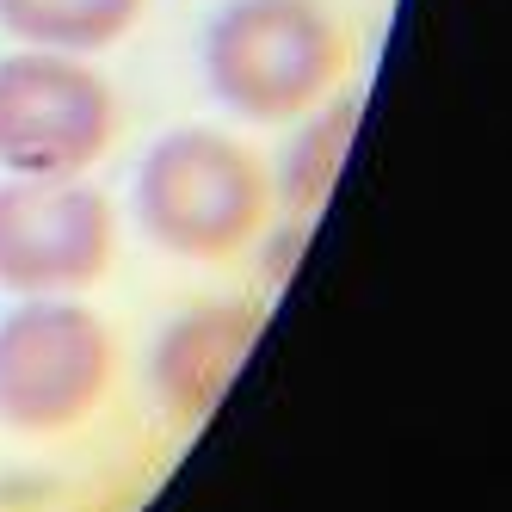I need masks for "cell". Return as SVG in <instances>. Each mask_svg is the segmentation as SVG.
Segmentation results:
<instances>
[{
    "mask_svg": "<svg viewBox=\"0 0 512 512\" xmlns=\"http://www.w3.org/2000/svg\"><path fill=\"white\" fill-rule=\"evenodd\" d=\"M346 75V31L321 0H223L204 25V87L247 124L315 112Z\"/></svg>",
    "mask_w": 512,
    "mask_h": 512,
    "instance_id": "cell-1",
    "label": "cell"
},
{
    "mask_svg": "<svg viewBox=\"0 0 512 512\" xmlns=\"http://www.w3.org/2000/svg\"><path fill=\"white\" fill-rule=\"evenodd\" d=\"M272 179L260 155L235 142L229 130H167L149 155L136 161V223L173 260H235L253 235L266 229Z\"/></svg>",
    "mask_w": 512,
    "mask_h": 512,
    "instance_id": "cell-2",
    "label": "cell"
},
{
    "mask_svg": "<svg viewBox=\"0 0 512 512\" xmlns=\"http://www.w3.org/2000/svg\"><path fill=\"white\" fill-rule=\"evenodd\" d=\"M118 377V334L75 297H25L0 315V420L13 432L81 426Z\"/></svg>",
    "mask_w": 512,
    "mask_h": 512,
    "instance_id": "cell-3",
    "label": "cell"
},
{
    "mask_svg": "<svg viewBox=\"0 0 512 512\" xmlns=\"http://www.w3.org/2000/svg\"><path fill=\"white\" fill-rule=\"evenodd\" d=\"M118 136V93L87 56H0V173L75 179Z\"/></svg>",
    "mask_w": 512,
    "mask_h": 512,
    "instance_id": "cell-4",
    "label": "cell"
},
{
    "mask_svg": "<svg viewBox=\"0 0 512 512\" xmlns=\"http://www.w3.org/2000/svg\"><path fill=\"white\" fill-rule=\"evenodd\" d=\"M118 260V210L81 179H0V290L81 297Z\"/></svg>",
    "mask_w": 512,
    "mask_h": 512,
    "instance_id": "cell-5",
    "label": "cell"
},
{
    "mask_svg": "<svg viewBox=\"0 0 512 512\" xmlns=\"http://www.w3.org/2000/svg\"><path fill=\"white\" fill-rule=\"evenodd\" d=\"M253 340H260V309L247 303H198L179 321H167V334L155 340V358H149V383L161 395V408L173 420H204L229 395Z\"/></svg>",
    "mask_w": 512,
    "mask_h": 512,
    "instance_id": "cell-6",
    "label": "cell"
},
{
    "mask_svg": "<svg viewBox=\"0 0 512 512\" xmlns=\"http://www.w3.org/2000/svg\"><path fill=\"white\" fill-rule=\"evenodd\" d=\"M149 0H0V31L25 50L56 56H93L112 50L124 31L142 19Z\"/></svg>",
    "mask_w": 512,
    "mask_h": 512,
    "instance_id": "cell-7",
    "label": "cell"
},
{
    "mask_svg": "<svg viewBox=\"0 0 512 512\" xmlns=\"http://www.w3.org/2000/svg\"><path fill=\"white\" fill-rule=\"evenodd\" d=\"M352 136H358V99L321 105V112H315L297 136H290L284 167H278V198L290 204V216H297V223H309V216L334 198Z\"/></svg>",
    "mask_w": 512,
    "mask_h": 512,
    "instance_id": "cell-8",
    "label": "cell"
},
{
    "mask_svg": "<svg viewBox=\"0 0 512 512\" xmlns=\"http://www.w3.org/2000/svg\"><path fill=\"white\" fill-rule=\"evenodd\" d=\"M303 247H309V223H290V229H278V235L266 241V278H272V284H284Z\"/></svg>",
    "mask_w": 512,
    "mask_h": 512,
    "instance_id": "cell-9",
    "label": "cell"
}]
</instances>
